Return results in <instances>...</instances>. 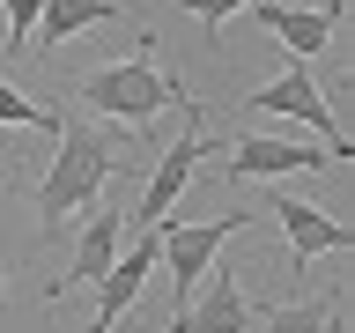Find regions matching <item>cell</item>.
Listing matches in <instances>:
<instances>
[{"label":"cell","mask_w":355,"mask_h":333,"mask_svg":"<svg viewBox=\"0 0 355 333\" xmlns=\"http://www.w3.org/2000/svg\"><path fill=\"white\" fill-rule=\"evenodd\" d=\"M52 141H60V155H52V171L37 178V215H44V230H60L67 215H82L89 200L126 171V148H119L104 126H89V119H67V111H60Z\"/></svg>","instance_id":"6da1fadb"},{"label":"cell","mask_w":355,"mask_h":333,"mask_svg":"<svg viewBox=\"0 0 355 333\" xmlns=\"http://www.w3.org/2000/svg\"><path fill=\"white\" fill-rule=\"evenodd\" d=\"M244 104H252V111H274V119H296V126H311V133H318V148H326L333 163L348 155V133H340V119H333V104L318 96V82H311L304 60H288L282 74H274L266 89H252Z\"/></svg>","instance_id":"5b68a950"},{"label":"cell","mask_w":355,"mask_h":333,"mask_svg":"<svg viewBox=\"0 0 355 333\" xmlns=\"http://www.w3.org/2000/svg\"><path fill=\"white\" fill-rule=\"evenodd\" d=\"M230 185L237 178H288V171H333V155L318 141H288V133H244L237 148H222Z\"/></svg>","instance_id":"52a82bcc"},{"label":"cell","mask_w":355,"mask_h":333,"mask_svg":"<svg viewBox=\"0 0 355 333\" xmlns=\"http://www.w3.org/2000/svg\"><path fill=\"white\" fill-rule=\"evenodd\" d=\"M0 126H60V111H44V104H30V96H22V89H8L0 82Z\"/></svg>","instance_id":"5bb4252c"},{"label":"cell","mask_w":355,"mask_h":333,"mask_svg":"<svg viewBox=\"0 0 355 333\" xmlns=\"http://www.w3.org/2000/svg\"><path fill=\"white\" fill-rule=\"evenodd\" d=\"M178 104H185V133H178L171 148H155V171H148V185H141V207L126 215V222H141V230L171 222V207H178V193H185V178H193L200 155H222L215 141H207V126H200V104L185 96V89H178Z\"/></svg>","instance_id":"277c9868"},{"label":"cell","mask_w":355,"mask_h":333,"mask_svg":"<svg viewBox=\"0 0 355 333\" xmlns=\"http://www.w3.org/2000/svg\"><path fill=\"white\" fill-rule=\"evenodd\" d=\"M252 222H259V207H230L215 222H155V252L171 259V311L200 289V274L215 266L222 244L237 237V230H252Z\"/></svg>","instance_id":"3957f363"},{"label":"cell","mask_w":355,"mask_h":333,"mask_svg":"<svg viewBox=\"0 0 355 333\" xmlns=\"http://www.w3.org/2000/svg\"><path fill=\"white\" fill-rule=\"evenodd\" d=\"M266 318V333H333L340 326V296H296V304H274V311H259Z\"/></svg>","instance_id":"4fadbf2b"},{"label":"cell","mask_w":355,"mask_h":333,"mask_svg":"<svg viewBox=\"0 0 355 333\" xmlns=\"http://www.w3.org/2000/svg\"><path fill=\"white\" fill-rule=\"evenodd\" d=\"M37 8L44 0H8V44H15V52L37 44Z\"/></svg>","instance_id":"2e32d148"},{"label":"cell","mask_w":355,"mask_h":333,"mask_svg":"<svg viewBox=\"0 0 355 333\" xmlns=\"http://www.w3.org/2000/svg\"><path fill=\"white\" fill-rule=\"evenodd\" d=\"M126 8L119 0H44L37 8V44H67V37H82V30H96V22H119Z\"/></svg>","instance_id":"7c38bea8"},{"label":"cell","mask_w":355,"mask_h":333,"mask_svg":"<svg viewBox=\"0 0 355 333\" xmlns=\"http://www.w3.org/2000/svg\"><path fill=\"white\" fill-rule=\"evenodd\" d=\"M74 96H82L89 111H104V119H119V126L141 133L163 104H178V74L163 82V74H155V60L141 52V60H111V67H96Z\"/></svg>","instance_id":"7a4b0ae2"},{"label":"cell","mask_w":355,"mask_h":333,"mask_svg":"<svg viewBox=\"0 0 355 333\" xmlns=\"http://www.w3.org/2000/svg\"><path fill=\"white\" fill-rule=\"evenodd\" d=\"M252 318H259V304L244 296V282L230 274V266H207L200 289L163 318V333H244Z\"/></svg>","instance_id":"8992f818"},{"label":"cell","mask_w":355,"mask_h":333,"mask_svg":"<svg viewBox=\"0 0 355 333\" xmlns=\"http://www.w3.org/2000/svg\"><path fill=\"white\" fill-rule=\"evenodd\" d=\"M333 333H340V326H333Z\"/></svg>","instance_id":"e0dca14e"},{"label":"cell","mask_w":355,"mask_h":333,"mask_svg":"<svg viewBox=\"0 0 355 333\" xmlns=\"http://www.w3.org/2000/svg\"><path fill=\"white\" fill-rule=\"evenodd\" d=\"M163 266V252H155V230H141L133 244H119V259H111V274L96 282V318H89V333H111L119 318L133 311V296L148 289V274Z\"/></svg>","instance_id":"ba28073f"},{"label":"cell","mask_w":355,"mask_h":333,"mask_svg":"<svg viewBox=\"0 0 355 333\" xmlns=\"http://www.w3.org/2000/svg\"><path fill=\"white\" fill-rule=\"evenodd\" d=\"M185 15H200V30H207V44H222V30H230V15L237 8H252V0H178Z\"/></svg>","instance_id":"9a60e30c"},{"label":"cell","mask_w":355,"mask_h":333,"mask_svg":"<svg viewBox=\"0 0 355 333\" xmlns=\"http://www.w3.org/2000/svg\"><path fill=\"white\" fill-rule=\"evenodd\" d=\"M259 215H282V230H288V274H304V266L326 259V252H348V222H333L326 207H311V200L274 193Z\"/></svg>","instance_id":"30bf717a"},{"label":"cell","mask_w":355,"mask_h":333,"mask_svg":"<svg viewBox=\"0 0 355 333\" xmlns=\"http://www.w3.org/2000/svg\"><path fill=\"white\" fill-rule=\"evenodd\" d=\"M119 237H126V215H89V222H82V237H74V259H67L60 282L44 289V304H60L74 282H104L111 259H119Z\"/></svg>","instance_id":"8fae6325"},{"label":"cell","mask_w":355,"mask_h":333,"mask_svg":"<svg viewBox=\"0 0 355 333\" xmlns=\"http://www.w3.org/2000/svg\"><path fill=\"white\" fill-rule=\"evenodd\" d=\"M340 15H348V0H311V8L252 0V22H259V30H274V37L288 44V60H311V52H326L333 30H340Z\"/></svg>","instance_id":"9c48e42d"}]
</instances>
